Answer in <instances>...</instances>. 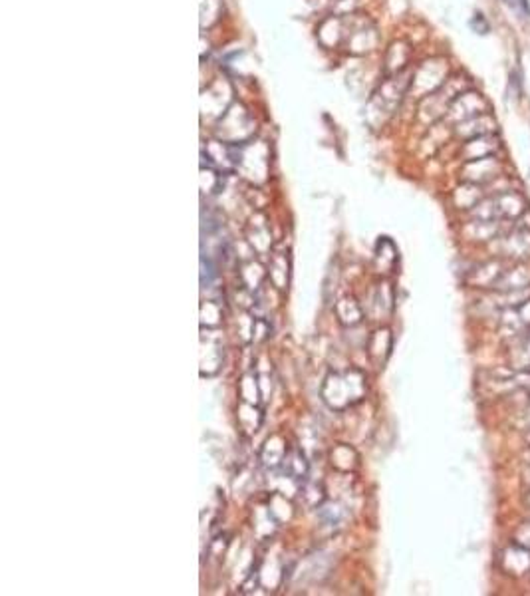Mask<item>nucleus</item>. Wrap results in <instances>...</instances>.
I'll return each instance as SVG.
<instances>
[{
    "label": "nucleus",
    "mask_w": 530,
    "mask_h": 596,
    "mask_svg": "<svg viewBox=\"0 0 530 596\" xmlns=\"http://www.w3.org/2000/svg\"><path fill=\"white\" fill-rule=\"evenodd\" d=\"M509 4H511L514 10H518V12H522V14H529L530 16V8H529V2L527 0H507Z\"/></svg>",
    "instance_id": "1"
}]
</instances>
